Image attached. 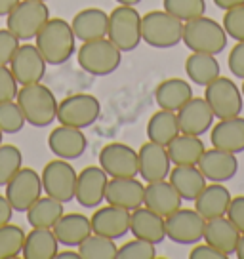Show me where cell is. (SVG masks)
<instances>
[{"mask_svg": "<svg viewBox=\"0 0 244 259\" xmlns=\"http://www.w3.org/2000/svg\"><path fill=\"white\" fill-rule=\"evenodd\" d=\"M74 40L76 36L71 29V23L61 17H54L48 19L36 32L34 46L48 65H63L74 54Z\"/></svg>", "mask_w": 244, "mask_h": 259, "instance_id": "1", "label": "cell"}, {"mask_svg": "<svg viewBox=\"0 0 244 259\" xmlns=\"http://www.w3.org/2000/svg\"><path fill=\"white\" fill-rule=\"evenodd\" d=\"M16 101L23 113L25 122H29L34 128H46L57 118L56 96L48 86L40 82L21 86Z\"/></svg>", "mask_w": 244, "mask_h": 259, "instance_id": "2", "label": "cell"}, {"mask_svg": "<svg viewBox=\"0 0 244 259\" xmlns=\"http://www.w3.org/2000/svg\"><path fill=\"white\" fill-rule=\"evenodd\" d=\"M227 38L229 36L225 29H223V25L218 23L212 17L200 16L183 23V38H181V42L191 52L218 56V54H221L223 50L227 48Z\"/></svg>", "mask_w": 244, "mask_h": 259, "instance_id": "3", "label": "cell"}, {"mask_svg": "<svg viewBox=\"0 0 244 259\" xmlns=\"http://www.w3.org/2000/svg\"><path fill=\"white\" fill-rule=\"evenodd\" d=\"M141 38L153 48H174L183 38V21L166 10H153L141 16Z\"/></svg>", "mask_w": 244, "mask_h": 259, "instance_id": "4", "label": "cell"}, {"mask_svg": "<svg viewBox=\"0 0 244 259\" xmlns=\"http://www.w3.org/2000/svg\"><path fill=\"white\" fill-rule=\"evenodd\" d=\"M76 59L82 71L92 76H107L120 67L122 52L105 36L98 40L82 42L76 52Z\"/></svg>", "mask_w": 244, "mask_h": 259, "instance_id": "5", "label": "cell"}, {"mask_svg": "<svg viewBox=\"0 0 244 259\" xmlns=\"http://www.w3.org/2000/svg\"><path fill=\"white\" fill-rule=\"evenodd\" d=\"M107 38L120 52H132L139 46L141 38V16L134 6H116L109 14Z\"/></svg>", "mask_w": 244, "mask_h": 259, "instance_id": "6", "label": "cell"}, {"mask_svg": "<svg viewBox=\"0 0 244 259\" xmlns=\"http://www.w3.org/2000/svg\"><path fill=\"white\" fill-rule=\"evenodd\" d=\"M6 17L10 32H14L19 40H31L50 19V8L42 0H23L17 2Z\"/></svg>", "mask_w": 244, "mask_h": 259, "instance_id": "7", "label": "cell"}, {"mask_svg": "<svg viewBox=\"0 0 244 259\" xmlns=\"http://www.w3.org/2000/svg\"><path fill=\"white\" fill-rule=\"evenodd\" d=\"M204 99L208 101L214 116H218L220 120L233 118L242 113V92L236 86V82L227 76H218L214 82H210L204 92Z\"/></svg>", "mask_w": 244, "mask_h": 259, "instance_id": "8", "label": "cell"}, {"mask_svg": "<svg viewBox=\"0 0 244 259\" xmlns=\"http://www.w3.org/2000/svg\"><path fill=\"white\" fill-rule=\"evenodd\" d=\"M101 114V103L98 97L90 94H74L65 97L61 103H57V118L59 124L71 128H90Z\"/></svg>", "mask_w": 244, "mask_h": 259, "instance_id": "9", "label": "cell"}, {"mask_svg": "<svg viewBox=\"0 0 244 259\" xmlns=\"http://www.w3.org/2000/svg\"><path fill=\"white\" fill-rule=\"evenodd\" d=\"M76 171L74 168L63 158L48 162L40 174L42 191L56 198L59 202H71L74 200V189H76Z\"/></svg>", "mask_w": 244, "mask_h": 259, "instance_id": "10", "label": "cell"}, {"mask_svg": "<svg viewBox=\"0 0 244 259\" xmlns=\"http://www.w3.org/2000/svg\"><path fill=\"white\" fill-rule=\"evenodd\" d=\"M166 223V236L172 242L181 244V246H191L202 240L204 236V225L206 219L196 210L189 208H179L168 218H164Z\"/></svg>", "mask_w": 244, "mask_h": 259, "instance_id": "11", "label": "cell"}, {"mask_svg": "<svg viewBox=\"0 0 244 259\" xmlns=\"http://www.w3.org/2000/svg\"><path fill=\"white\" fill-rule=\"evenodd\" d=\"M8 202L14 211H27L42 196V179L33 168H21L14 178L6 183Z\"/></svg>", "mask_w": 244, "mask_h": 259, "instance_id": "12", "label": "cell"}, {"mask_svg": "<svg viewBox=\"0 0 244 259\" xmlns=\"http://www.w3.org/2000/svg\"><path fill=\"white\" fill-rule=\"evenodd\" d=\"M99 166L109 178H138V151L126 143H107L99 151Z\"/></svg>", "mask_w": 244, "mask_h": 259, "instance_id": "13", "label": "cell"}, {"mask_svg": "<svg viewBox=\"0 0 244 259\" xmlns=\"http://www.w3.org/2000/svg\"><path fill=\"white\" fill-rule=\"evenodd\" d=\"M107 176L101 166H86L76 176V189L74 198L82 208H99L105 202V189H107Z\"/></svg>", "mask_w": 244, "mask_h": 259, "instance_id": "14", "label": "cell"}, {"mask_svg": "<svg viewBox=\"0 0 244 259\" xmlns=\"http://www.w3.org/2000/svg\"><path fill=\"white\" fill-rule=\"evenodd\" d=\"M46 61L42 54L38 52L36 46L33 44H23L19 46L16 56L10 61V71L14 73L17 84L27 86V84H36L42 82L44 74H46Z\"/></svg>", "mask_w": 244, "mask_h": 259, "instance_id": "15", "label": "cell"}, {"mask_svg": "<svg viewBox=\"0 0 244 259\" xmlns=\"http://www.w3.org/2000/svg\"><path fill=\"white\" fill-rule=\"evenodd\" d=\"M138 170L139 176L147 183L162 181L168 178L172 170V160L168 156V149L158 143H143L138 151Z\"/></svg>", "mask_w": 244, "mask_h": 259, "instance_id": "16", "label": "cell"}, {"mask_svg": "<svg viewBox=\"0 0 244 259\" xmlns=\"http://www.w3.org/2000/svg\"><path fill=\"white\" fill-rule=\"evenodd\" d=\"M90 223H92V233L116 240L130 231V210H124L113 204L99 206L90 218Z\"/></svg>", "mask_w": 244, "mask_h": 259, "instance_id": "17", "label": "cell"}, {"mask_svg": "<svg viewBox=\"0 0 244 259\" xmlns=\"http://www.w3.org/2000/svg\"><path fill=\"white\" fill-rule=\"evenodd\" d=\"M176 114H178L179 132L189 136L200 138L214 124V113L204 97H191Z\"/></svg>", "mask_w": 244, "mask_h": 259, "instance_id": "18", "label": "cell"}, {"mask_svg": "<svg viewBox=\"0 0 244 259\" xmlns=\"http://www.w3.org/2000/svg\"><path fill=\"white\" fill-rule=\"evenodd\" d=\"M48 147L57 158L74 160V158H80L82 154L86 153L88 139H86L82 130L59 124V128H54L50 132Z\"/></svg>", "mask_w": 244, "mask_h": 259, "instance_id": "19", "label": "cell"}, {"mask_svg": "<svg viewBox=\"0 0 244 259\" xmlns=\"http://www.w3.org/2000/svg\"><path fill=\"white\" fill-rule=\"evenodd\" d=\"M198 170L202 171V176L212 183H223L229 181L236 176L238 171V160H236V154L227 153V151H221L212 147L208 151H204V154L198 160Z\"/></svg>", "mask_w": 244, "mask_h": 259, "instance_id": "20", "label": "cell"}, {"mask_svg": "<svg viewBox=\"0 0 244 259\" xmlns=\"http://www.w3.org/2000/svg\"><path fill=\"white\" fill-rule=\"evenodd\" d=\"M143 196H145V187L136 178H111L107 181V204L132 211L143 206Z\"/></svg>", "mask_w": 244, "mask_h": 259, "instance_id": "21", "label": "cell"}, {"mask_svg": "<svg viewBox=\"0 0 244 259\" xmlns=\"http://www.w3.org/2000/svg\"><path fill=\"white\" fill-rule=\"evenodd\" d=\"M130 233L134 238H141L156 246L166 238V223L162 215L145 206H139L130 211Z\"/></svg>", "mask_w": 244, "mask_h": 259, "instance_id": "22", "label": "cell"}, {"mask_svg": "<svg viewBox=\"0 0 244 259\" xmlns=\"http://www.w3.org/2000/svg\"><path fill=\"white\" fill-rule=\"evenodd\" d=\"M183 198L179 196V193L174 189L170 181H153L145 187V196H143V206L153 210L155 213L168 218L170 213L181 208Z\"/></svg>", "mask_w": 244, "mask_h": 259, "instance_id": "23", "label": "cell"}, {"mask_svg": "<svg viewBox=\"0 0 244 259\" xmlns=\"http://www.w3.org/2000/svg\"><path fill=\"white\" fill-rule=\"evenodd\" d=\"M210 130V141L216 149L233 154L244 151V118L240 114L233 118H223Z\"/></svg>", "mask_w": 244, "mask_h": 259, "instance_id": "24", "label": "cell"}, {"mask_svg": "<svg viewBox=\"0 0 244 259\" xmlns=\"http://www.w3.org/2000/svg\"><path fill=\"white\" fill-rule=\"evenodd\" d=\"M71 29H73L74 36L82 42L105 38L107 29H109V16L101 8L80 10L78 14H74Z\"/></svg>", "mask_w": 244, "mask_h": 259, "instance_id": "25", "label": "cell"}, {"mask_svg": "<svg viewBox=\"0 0 244 259\" xmlns=\"http://www.w3.org/2000/svg\"><path fill=\"white\" fill-rule=\"evenodd\" d=\"M202 238L210 246H214L216 250H220L221 253H225L229 257V255L235 253L238 238H240V231L225 215H221V218L206 219Z\"/></svg>", "mask_w": 244, "mask_h": 259, "instance_id": "26", "label": "cell"}, {"mask_svg": "<svg viewBox=\"0 0 244 259\" xmlns=\"http://www.w3.org/2000/svg\"><path fill=\"white\" fill-rule=\"evenodd\" d=\"M52 231L61 246L78 248V244L88 235H92V223H90V218L82 213H63L57 219Z\"/></svg>", "mask_w": 244, "mask_h": 259, "instance_id": "27", "label": "cell"}, {"mask_svg": "<svg viewBox=\"0 0 244 259\" xmlns=\"http://www.w3.org/2000/svg\"><path fill=\"white\" fill-rule=\"evenodd\" d=\"M231 193L227 187L221 183H212L202 189V193L195 198V210L202 215L204 219L221 218L227 213V208L231 204Z\"/></svg>", "mask_w": 244, "mask_h": 259, "instance_id": "28", "label": "cell"}, {"mask_svg": "<svg viewBox=\"0 0 244 259\" xmlns=\"http://www.w3.org/2000/svg\"><path fill=\"white\" fill-rule=\"evenodd\" d=\"M168 181L187 202H195V198L206 187V178L198 170V166H176L168 174Z\"/></svg>", "mask_w": 244, "mask_h": 259, "instance_id": "29", "label": "cell"}, {"mask_svg": "<svg viewBox=\"0 0 244 259\" xmlns=\"http://www.w3.org/2000/svg\"><path fill=\"white\" fill-rule=\"evenodd\" d=\"M168 156L176 166H196L206 151L204 141L198 136L179 134L168 143Z\"/></svg>", "mask_w": 244, "mask_h": 259, "instance_id": "30", "label": "cell"}, {"mask_svg": "<svg viewBox=\"0 0 244 259\" xmlns=\"http://www.w3.org/2000/svg\"><path fill=\"white\" fill-rule=\"evenodd\" d=\"M193 97L191 84L181 78H166L155 90V101L160 109L178 113L181 107Z\"/></svg>", "mask_w": 244, "mask_h": 259, "instance_id": "31", "label": "cell"}, {"mask_svg": "<svg viewBox=\"0 0 244 259\" xmlns=\"http://www.w3.org/2000/svg\"><path fill=\"white\" fill-rule=\"evenodd\" d=\"M59 251V242L52 229H31L25 235L21 255L25 259H54Z\"/></svg>", "mask_w": 244, "mask_h": 259, "instance_id": "32", "label": "cell"}, {"mask_svg": "<svg viewBox=\"0 0 244 259\" xmlns=\"http://www.w3.org/2000/svg\"><path fill=\"white\" fill-rule=\"evenodd\" d=\"M185 73H187L189 80L195 82L196 86H208L214 82L221 73L220 61L212 54H198L193 52L191 56L185 59Z\"/></svg>", "mask_w": 244, "mask_h": 259, "instance_id": "33", "label": "cell"}, {"mask_svg": "<svg viewBox=\"0 0 244 259\" xmlns=\"http://www.w3.org/2000/svg\"><path fill=\"white\" fill-rule=\"evenodd\" d=\"M179 124H178V114L174 111H166L160 109L158 113H155L149 122H147V138L153 143L168 147L172 139L179 136Z\"/></svg>", "mask_w": 244, "mask_h": 259, "instance_id": "34", "label": "cell"}, {"mask_svg": "<svg viewBox=\"0 0 244 259\" xmlns=\"http://www.w3.org/2000/svg\"><path fill=\"white\" fill-rule=\"evenodd\" d=\"M63 211V202H59L52 196H40L36 202L27 210V221L34 229H54L57 219L61 218Z\"/></svg>", "mask_w": 244, "mask_h": 259, "instance_id": "35", "label": "cell"}, {"mask_svg": "<svg viewBox=\"0 0 244 259\" xmlns=\"http://www.w3.org/2000/svg\"><path fill=\"white\" fill-rule=\"evenodd\" d=\"M116 244L113 238L96 235H88L78 244L80 259H116Z\"/></svg>", "mask_w": 244, "mask_h": 259, "instance_id": "36", "label": "cell"}, {"mask_svg": "<svg viewBox=\"0 0 244 259\" xmlns=\"http://www.w3.org/2000/svg\"><path fill=\"white\" fill-rule=\"evenodd\" d=\"M25 231L19 225L6 223L0 227V259H16L21 255Z\"/></svg>", "mask_w": 244, "mask_h": 259, "instance_id": "37", "label": "cell"}, {"mask_svg": "<svg viewBox=\"0 0 244 259\" xmlns=\"http://www.w3.org/2000/svg\"><path fill=\"white\" fill-rule=\"evenodd\" d=\"M164 10L181 21H191L195 17L204 16L206 0H162Z\"/></svg>", "mask_w": 244, "mask_h": 259, "instance_id": "38", "label": "cell"}, {"mask_svg": "<svg viewBox=\"0 0 244 259\" xmlns=\"http://www.w3.org/2000/svg\"><path fill=\"white\" fill-rule=\"evenodd\" d=\"M23 154L16 145H0V187H6L10 179L21 170Z\"/></svg>", "mask_w": 244, "mask_h": 259, "instance_id": "39", "label": "cell"}, {"mask_svg": "<svg viewBox=\"0 0 244 259\" xmlns=\"http://www.w3.org/2000/svg\"><path fill=\"white\" fill-rule=\"evenodd\" d=\"M25 126V116L17 101H4L0 103V130L4 134H19Z\"/></svg>", "mask_w": 244, "mask_h": 259, "instance_id": "40", "label": "cell"}, {"mask_svg": "<svg viewBox=\"0 0 244 259\" xmlns=\"http://www.w3.org/2000/svg\"><path fill=\"white\" fill-rule=\"evenodd\" d=\"M156 250L155 244L141 240V238H134L130 242L122 244L116 250V259H155Z\"/></svg>", "mask_w": 244, "mask_h": 259, "instance_id": "41", "label": "cell"}, {"mask_svg": "<svg viewBox=\"0 0 244 259\" xmlns=\"http://www.w3.org/2000/svg\"><path fill=\"white\" fill-rule=\"evenodd\" d=\"M221 25H223V29H225L229 38H233L235 42H242L244 40V4L227 10L225 16H223Z\"/></svg>", "mask_w": 244, "mask_h": 259, "instance_id": "42", "label": "cell"}, {"mask_svg": "<svg viewBox=\"0 0 244 259\" xmlns=\"http://www.w3.org/2000/svg\"><path fill=\"white\" fill-rule=\"evenodd\" d=\"M17 80L8 65H0V103L14 101L17 97Z\"/></svg>", "mask_w": 244, "mask_h": 259, "instance_id": "43", "label": "cell"}, {"mask_svg": "<svg viewBox=\"0 0 244 259\" xmlns=\"http://www.w3.org/2000/svg\"><path fill=\"white\" fill-rule=\"evenodd\" d=\"M19 48V38L8 29H0V65H10Z\"/></svg>", "mask_w": 244, "mask_h": 259, "instance_id": "44", "label": "cell"}, {"mask_svg": "<svg viewBox=\"0 0 244 259\" xmlns=\"http://www.w3.org/2000/svg\"><path fill=\"white\" fill-rule=\"evenodd\" d=\"M227 65H229V71H231L233 76L244 80V40L236 42L235 46H233V50L229 52Z\"/></svg>", "mask_w": 244, "mask_h": 259, "instance_id": "45", "label": "cell"}, {"mask_svg": "<svg viewBox=\"0 0 244 259\" xmlns=\"http://www.w3.org/2000/svg\"><path fill=\"white\" fill-rule=\"evenodd\" d=\"M225 215L240 233H244V194L231 198V204H229Z\"/></svg>", "mask_w": 244, "mask_h": 259, "instance_id": "46", "label": "cell"}, {"mask_svg": "<svg viewBox=\"0 0 244 259\" xmlns=\"http://www.w3.org/2000/svg\"><path fill=\"white\" fill-rule=\"evenodd\" d=\"M189 257L191 259H227V255L221 253L220 250H216V248L210 246L208 242L206 244L196 242L195 248L189 251Z\"/></svg>", "mask_w": 244, "mask_h": 259, "instance_id": "47", "label": "cell"}, {"mask_svg": "<svg viewBox=\"0 0 244 259\" xmlns=\"http://www.w3.org/2000/svg\"><path fill=\"white\" fill-rule=\"evenodd\" d=\"M12 218H14V208H12V204L8 202V198L0 194V227L10 223Z\"/></svg>", "mask_w": 244, "mask_h": 259, "instance_id": "48", "label": "cell"}, {"mask_svg": "<svg viewBox=\"0 0 244 259\" xmlns=\"http://www.w3.org/2000/svg\"><path fill=\"white\" fill-rule=\"evenodd\" d=\"M214 4L218 6L220 10H231V8H236V6H242L244 0H214Z\"/></svg>", "mask_w": 244, "mask_h": 259, "instance_id": "49", "label": "cell"}, {"mask_svg": "<svg viewBox=\"0 0 244 259\" xmlns=\"http://www.w3.org/2000/svg\"><path fill=\"white\" fill-rule=\"evenodd\" d=\"M19 0H0V16H8Z\"/></svg>", "mask_w": 244, "mask_h": 259, "instance_id": "50", "label": "cell"}, {"mask_svg": "<svg viewBox=\"0 0 244 259\" xmlns=\"http://www.w3.org/2000/svg\"><path fill=\"white\" fill-rule=\"evenodd\" d=\"M57 259H80V253L78 251H57Z\"/></svg>", "mask_w": 244, "mask_h": 259, "instance_id": "51", "label": "cell"}, {"mask_svg": "<svg viewBox=\"0 0 244 259\" xmlns=\"http://www.w3.org/2000/svg\"><path fill=\"white\" fill-rule=\"evenodd\" d=\"M235 253H236V257L238 259H244V233H240V238H238Z\"/></svg>", "mask_w": 244, "mask_h": 259, "instance_id": "52", "label": "cell"}, {"mask_svg": "<svg viewBox=\"0 0 244 259\" xmlns=\"http://www.w3.org/2000/svg\"><path fill=\"white\" fill-rule=\"evenodd\" d=\"M114 2H118L122 6H138L141 0H114Z\"/></svg>", "mask_w": 244, "mask_h": 259, "instance_id": "53", "label": "cell"}, {"mask_svg": "<svg viewBox=\"0 0 244 259\" xmlns=\"http://www.w3.org/2000/svg\"><path fill=\"white\" fill-rule=\"evenodd\" d=\"M2 136H4V132L0 130V145H2Z\"/></svg>", "mask_w": 244, "mask_h": 259, "instance_id": "54", "label": "cell"}, {"mask_svg": "<svg viewBox=\"0 0 244 259\" xmlns=\"http://www.w3.org/2000/svg\"><path fill=\"white\" fill-rule=\"evenodd\" d=\"M240 92H242V96H244V82H242V88H240Z\"/></svg>", "mask_w": 244, "mask_h": 259, "instance_id": "55", "label": "cell"}, {"mask_svg": "<svg viewBox=\"0 0 244 259\" xmlns=\"http://www.w3.org/2000/svg\"><path fill=\"white\" fill-rule=\"evenodd\" d=\"M42 2H46V0H42Z\"/></svg>", "mask_w": 244, "mask_h": 259, "instance_id": "56", "label": "cell"}]
</instances>
